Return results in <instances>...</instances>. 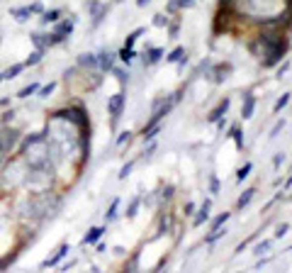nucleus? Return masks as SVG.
<instances>
[{"label":"nucleus","instance_id":"f257e3e1","mask_svg":"<svg viewBox=\"0 0 292 273\" xmlns=\"http://www.w3.org/2000/svg\"><path fill=\"white\" fill-rule=\"evenodd\" d=\"M27 168H56L54 161H51V154H49V142H47V134L44 132H34L27 134L22 142H20V154H17Z\"/></svg>","mask_w":292,"mask_h":273},{"label":"nucleus","instance_id":"f03ea898","mask_svg":"<svg viewBox=\"0 0 292 273\" xmlns=\"http://www.w3.org/2000/svg\"><path fill=\"white\" fill-rule=\"evenodd\" d=\"M2 173V188L5 190H15V188H20V185H25V178H27V164L20 159V156H7V161L2 164V168H0Z\"/></svg>","mask_w":292,"mask_h":273},{"label":"nucleus","instance_id":"7ed1b4c3","mask_svg":"<svg viewBox=\"0 0 292 273\" xmlns=\"http://www.w3.org/2000/svg\"><path fill=\"white\" fill-rule=\"evenodd\" d=\"M261 44L265 47V59H263V66H275L278 61L285 56V49H288V42L278 34V32H265L261 34Z\"/></svg>","mask_w":292,"mask_h":273},{"label":"nucleus","instance_id":"20e7f679","mask_svg":"<svg viewBox=\"0 0 292 273\" xmlns=\"http://www.w3.org/2000/svg\"><path fill=\"white\" fill-rule=\"evenodd\" d=\"M20 139H22L20 129H15V127H7V124L0 129V142H2V147H5V152H7V154H12L15 149H17Z\"/></svg>","mask_w":292,"mask_h":273},{"label":"nucleus","instance_id":"39448f33","mask_svg":"<svg viewBox=\"0 0 292 273\" xmlns=\"http://www.w3.org/2000/svg\"><path fill=\"white\" fill-rule=\"evenodd\" d=\"M42 12V2H32V5H22V7H10V17H15L17 22H27L32 15Z\"/></svg>","mask_w":292,"mask_h":273},{"label":"nucleus","instance_id":"423d86ee","mask_svg":"<svg viewBox=\"0 0 292 273\" xmlns=\"http://www.w3.org/2000/svg\"><path fill=\"white\" fill-rule=\"evenodd\" d=\"M124 103H127V95H124L122 91L115 93V95L107 100V112H110L112 122H117V117L122 115V110H124Z\"/></svg>","mask_w":292,"mask_h":273},{"label":"nucleus","instance_id":"0eeeda50","mask_svg":"<svg viewBox=\"0 0 292 273\" xmlns=\"http://www.w3.org/2000/svg\"><path fill=\"white\" fill-rule=\"evenodd\" d=\"M73 25H76V20L71 17V20H58V22H54V37H56V42L61 44L71 32H73Z\"/></svg>","mask_w":292,"mask_h":273},{"label":"nucleus","instance_id":"6e6552de","mask_svg":"<svg viewBox=\"0 0 292 273\" xmlns=\"http://www.w3.org/2000/svg\"><path fill=\"white\" fill-rule=\"evenodd\" d=\"M88 10H90V15H93V25L97 27V25L102 22V17H105L107 7H105V5H100V0H90V2H88Z\"/></svg>","mask_w":292,"mask_h":273},{"label":"nucleus","instance_id":"1a4fd4ad","mask_svg":"<svg viewBox=\"0 0 292 273\" xmlns=\"http://www.w3.org/2000/svg\"><path fill=\"white\" fill-rule=\"evenodd\" d=\"M253 110H256V95H253V93H243L241 117H243V120H251V117H253Z\"/></svg>","mask_w":292,"mask_h":273},{"label":"nucleus","instance_id":"9d476101","mask_svg":"<svg viewBox=\"0 0 292 273\" xmlns=\"http://www.w3.org/2000/svg\"><path fill=\"white\" fill-rule=\"evenodd\" d=\"M68 251H71V246H68V244H61V246L56 249V254H54L51 259L42 261V269H54V266H58V261H61V259L68 254Z\"/></svg>","mask_w":292,"mask_h":273},{"label":"nucleus","instance_id":"9b49d317","mask_svg":"<svg viewBox=\"0 0 292 273\" xmlns=\"http://www.w3.org/2000/svg\"><path fill=\"white\" fill-rule=\"evenodd\" d=\"M97 68L100 71H112L115 68V54L112 52H100L97 54Z\"/></svg>","mask_w":292,"mask_h":273},{"label":"nucleus","instance_id":"f8f14e48","mask_svg":"<svg viewBox=\"0 0 292 273\" xmlns=\"http://www.w3.org/2000/svg\"><path fill=\"white\" fill-rule=\"evenodd\" d=\"M229 105H232V100H229V98H224V100H222V103H219V105H217V108L207 115V122H217L219 117H224V115H227V110H229Z\"/></svg>","mask_w":292,"mask_h":273},{"label":"nucleus","instance_id":"ddd939ff","mask_svg":"<svg viewBox=\"0 0 292 273\" xmlns=\"http://www.w3.org/2000/svg\"><path fill=\"white\" fill-rule=\"evenodd\" d=\"M25 68H27L25 61H22V63H12V66H7V68L2 71V81H12V78H17Z\"/></svg>","mask_w":292,"mask_h":273},{"label":"nucleus","instance_id":"4468645a","mask_svg":"<svg viewBox=\"0 0 292 273\" xmlns=\"http://www.w3.org/2000/svg\"><path fill=\"white\" fill-rule=\"evenodd\" d=\"M161 59H163V49H161V47H151V49L144 54V63H146V66H153V63H158Z\"/></svg>","mask_w":292,"mask_h":273},{"label":"nucleus","instance_id":"2eb2a0df","mask_svg":"<svg viewBox=\"0 0 292 273\" xmlns=\"http://www.w3.org/2000/svg\"><path fill=\"white\" fill-rule=\"evenodd\" d=\"M102 234H105V227H93V229H88V234L83 237V244H86V246H90V244H97Z\"/></svg>","mask_w":292,"mask_h":273},{"label":"nucleus","instance_id":"dca6fc26","mask_svg":"<svg viewBox=\"0 0 292 273\" xmlns=\"http://www.w3.org/2000/svg\"><path fill=\"white\" fill-rule=\"evenodd\" d=\"M209 210H212V200H204V205L200 208V213H197V217H195V222H193V224H195V227H200L202 222H207V219H209Z\"/></svg>","mask_w":292,"mask_h":273},{"label":"nucleus","instance_id":"f3484780","mask_svg":"<svg viewBox=\"0 0 292 273\" xmlns=\"http://www.w3.org/2000/svg\"><path fill=\"white\" fill-rule=\"evenodd\" d=\"M253 195H256V188H248V190H243L241 195H239V200H236V208L239 210H243L251 200H253Z\"/></svg>","mask_w":292,"mask_h":273},{"label":"nucleus","instance_id":"a211bd4d","mask_svg":"<svg viewBox=\"0 0 292 273\" xmlns=\"http://www.w3.org/2000/svg\"><path fill=\"white\" fill-rule=\"evenodd\" d=\"M78 63H81V66H86V68H97V54H90V52H86V54H81V56H78Z\"/></svg>","mask_w":292,"mask_h":273},{"label":"nucleus","instance_id":"6ab92c4d","mask_svg":"<svg viewBox=\"0 0 292 273\" xmlns=\"http://www.w3.org/2000/svg\"><path fill=\"white\" fill-rule=\"evenodd\" d=\"M58 20H61V10H47L42 15V25H54Z\"/></svg>","mask_w":292,"mask_h":273},{"label":"nucleus","instance_id":"aec40b11","mask_svg":"<svg viewBox=\"0 0 292 273\" xmlns=\"http://www.w3.org/2000/svg\"><path fill=\"white\" fill-rule=\"evenodd\" d=\"M229 217H232V213H222V215H217V217L212 219V224H209V232H214V229H219V227H224Z\"/></svg>","mask_w":292,"mask_h":273},{"label":"nucleus","instance_id":"412c9836","mask_svg":"<svg viewBox=\"0 0 292 273\" xmlns=\"http://www.w3.org/2000/svg\"><path fill=\"white\" fill-rule=\"evenodd\" d=\"M134 56H137L134 47H132V49H129V47H122V52H119V61H122V63H127V66H129V63L134 61Z\"/></svg>","mask_w":292,"mask_h":273},{"label":"nucleus","instance_id":"4be33fe9","mask_svg":"<svg viewBox=\"0 0 292 273\" xmlns=\"http://www.w3.org/2000/svg\"><path fill=\"white\" fill-rule=\"evenodd\" d=\"M290 98H292V93H283V95H280V98L275 100V105H273V112L278 115V112H280L283 108H288V103H290Z\"/></svg>","mask_w":292,"mask_h":273},{"label":"nucleus","instance_id":"5701e85b","mask_svg":"<svg viewBox=\"0 0 292 273\" xmlns=\"http://www.w3.org/2000/svg\"><path fill=\"white\" fill-rule=\"evenodd\" d=\"M229 137L236 142V149H243V132H241L239 127H232V129H229Z\"/></svg>","mask_w":292,"mask_h":273},{"label":"nucleus","instance_id":"b1692460","mask_svg":"<svg viewBox=\"0 0 292 273\" xmlns=\"http://www.w3.org/2000/svg\"><path fill=\"white\" fill-rule=\"evenodd\" d=\"M44 52H47V49H34L27 59H25V66H34V63H39V61H42V56H44Z\"/></svg>","mask_w":292,"mask_h":273},{"label":"nucleus","instance_id":"393cba45","mask_svg":"<svg viewBox=\"0 0 292 273\" xmlns=\"http://www.w3.org/2000/svg\"><path fill=\"white\" fill-rule=\"evenodd\" d=\"M139 205H142V198H134L132 203H129V208H127V219H134L137 217V210H139Z\"/></svg>","mask_w":292,"mask_h":273},{"label":"nucleus","instance_id":"a878e982","mask_svg":"<svg viewBox=\"0 0 292 273\" xmlns=\"http://www.w3.org/2000/svg\"><path fill=\"white\" fill-rule=\"evenodd\" d=\"M251 171H253V164H243V166L236 171V181H243V178H248V176H251Z\"/></svg>","mask_w":292,"mask_h":273},{"label":"nucleus","instance_id":"bb28decb","mask_svg":"<svg viewBox=\"0 0 292 273\" xmlns=\"http://www.w3.org/2000/svg\"><path fill=\"white\" fill-rule=\"evenodd\" d=\"M117 210H119V198H115V200H112V205H110V210L105 213V222H112V219H115V217H117Z\"/></svg>","mask_w":292,"mask_h":273},{"label":"nucleus","instance_id":"cd10ccee","mask_svg":"<svg viewBox=\"0 0 292 273\" xmlns=\"http://www.w3.org/2000/svg\"><path fill=\"white\" fill-rule=\"evenodd\" d=\"M142 34H144V27H139V30H134V32H132V34H129V37H127V39H124V47H129V49H132V47H134V42H137V39H139Z\"/></svg>","mask_w":292,"mask_h":273},{"label":"nucleus","instance_id":"c85d7f7f","mask_svg":"<svg viewBox=\"0 0 292 273\" xmlns=\"http://www.w3.org/2000/svg\"><path fill=\"white\" fill-rule=\"evenodd\" d=\"M180 56H185V49H183V47H175L173 52L166 56V61H168V63H175V61H180Z\"/></svg>","mask_w":292,"mask_h":273},{"label":"nucleus","instance_id":"c756f323","mask_svg":"<svg viewBox=\"0 0 292 273\" xmlns=\"http://www.w3.org/2000/svg\"><path fill=\"white\" fill-rule=\"evenodd\" d=\"M37 91H39V83H29V86H25L22 91L17 93V98H29V95H34Z\"/></svg>","mask_w":292,"mask_h":273},{"label":"nucleus","instance_id":"7c9ffc66","mask_svg":"<svg viewBox=\"0 0 292 273\" xmlns=\"http://www.w3.org/2000/svg\"><path fill=\"white\" fill-rule=\"evenodd\" d=\"M132 168H134V161H127V164H124V166L119 168V173H117V178H119V181H124V178H127V176L132 173Z\"/></svg>","mask_w":292,"mask_h":273},{"label":"nucleus","instance_id":"2f4dec72","mask_svg":"<svg viewBox=\"0 0 292 273\" xmlns=\"http://www.w3.org/2000/svg\"><path fill=\"white\" fill-rule=\"evenodd\" d=\"M283 129H285V120H278L275 124H273V129H270V134H268V137H270V139H275Z\"/></svg>","mask_w":292,"mask_h":273},{"label":"nucleus","instance_id":"473e14b6","mask_svg":"<svg viewBox=\"0 0 292 273\" xmlns=\"http://www.w3.org/2000/svg\"><path fill=\"white\" fill-rule=\"evenodd\" d=\"M265 251H270V242H268V239H265V242H261V244H256V249H253V254H256V256H263Z\"/></svg>","mask_w":292,"mask_h":273},{"label":"nucleus","instance_id":"72a5a7b5","mask_svg":"<svg viewBox=\"0 0 292 273\" xmlns=\"http://www.w3.org/2000/svg\"><path fill=\"white\" fill-rule=\"evenodd\" d=\"M288 232H290V224H288V222H283V224H278V229H275V237H278V239H283Z\"/></svg>","mask_w":292,"mask_h":273},{"label":"nucleus","instance_id":"f704fd0d","mask_svg":"<svg viewBox=\"0 0 292 273\" xmlns=\"http://www.w3.org/2000/svg\"><path fill=\"white\" fill-rule=\"evenodd\" d=\"M54 88H56V83H49V86H44V88H39V95H42V98H49V95H51V93H54Z\"/></svg>","mask_w":292,"mask_h":273},{"label":"nucleus","instance_id":"c9c22d12","mask_svg":"<svg viewBox=\"0 0 292 273\" xmlns=\"http://www.w3.org/2000/svg\"><path fill=\"white\" fill-rule=\"evenodd\" d=\"M112 73H115V78L119 81V83H127V78H129V76L122 71V68H112Z\"/></svg>","mask_w":292,"mask_h":273},{"label":"nucleus","instance_id":"e433bc0d","mask_svg":"<svg viewBox=\"0 0 292 273\" xmlns=\"http://www.w3.org/2000/svg\"><path fill=\"white\" fill-rule=\"evenodd\" d=\"M153 25H156V27H166V25H168V17H163V15H153Z\"/></svg>","mask_w":292,"mask_h":273},{"label":"nucleus","instance_id":"4c0bfd02","mask_svg":"<svg viewBox=\"0 0 292 273\" xmlns=\"http://www.w3.org/2000/svg\"><path fill=\"white\" fill-rule=\"evenodd\" d=\"M175 5H178V7H183V10H190V7L195 5V0H175Z\"/></svg>","mask_w":292,"mask_h":273},{"label":"nucleus","instance_id":"58836bf2","mask_svg":"<svg viewBox=\"0 0 292 273\" xmlns=\"http://www.w3.org/2000/svg\"><path fill=\"white\" fill-rule=\"evenodd\" d=\"M15 117V110H7V112H2V124H10Z\"/></svg>","mask_w":292,"mask_h":273},{"label":"nucleus","instance_id":"ea45409f","mask_svg":"<svg viewBox=\"0 0 292 273\" xmlns=\"http://www.w3.org/2000/svg\"><path fill=\"white\" fill-rule=\"evenodd\" d=\"M7 156H10V154L5 152V147H2V142H0V168H2V164L7 161Z\"/></svg>","mask_w":292,"mask_h":273},{"label":"nucleus","instance_id":"a19ab883","mask_svg":"<svg viewBox=\"0 0 292 273\" xmlns=\"http://www.w3.org/2000/svg\"><path fill=\"white\" fill-rule=\"evenodd\" d=\"M209 190H212V193L219 190V178H217V176H212V181H209Z\"/></svg>","mask_w":292,"mask_h":273},{"label":"nucleus","instance_id":"79ce46f5","mask_svg":"<svg viewBox=\"0 0 292 273\" xmlns=\"http://www.w3.org/2000/svg\"><path fill=\"white\" fill-rule=\"evenodd\" d=\"M129 134H132V132H122V134H119V139H117V144L122 147L124 142H129Z\"/></svg>","mask_w":292,"mask_h":273},{"label":"nucleus","instance_id":"37998d69","mask_svg":"<svg viewBox=\"0 0 292 273\" xmlns=\"http://www.w3.org/2000/svg\"><path fill=\"white\" fill-rule=\"evenodd\" d=\"M283 161H285V156H283V154H278V156H275V159H273V166H275V168H278V166H280V164H283Z\"/></svg>","mask_w":292,"mask_h":273},{"label":"nucleus","instance_id":"c03bdc74","mask_svg":"<svg viewBox=\"0 0 292 273\" xmlns=\"http://www.w3.org/2000/svg\"><path fill=\"white\" fill-rule=\"evenodd\" d=\"M193 210H195V205H193V203H185V208H183V213H185V215H193Z\"/></svg>","mask_w":292,"mask_h":273},{"label":"nucleus","instance_id":"a18cd8bd","mask_svg":"<svg viewBox=\"0 0 292 273\" xmlns=\"http://www.w3.org/2000/svg\"><path fill=\"white\" fill-rule=\"evenodd\" d=\"M288 68H290V63H283V66H280V68H278V76H280V78H283V73H288Z\"/></svg>","mask_w":292,"mask_h":273},{"label":"nucleus","instance_id":"49530a36","mask_svg":"<svg viewBox=\"0 0 292 273\" xmlns=\"http://www.w3.org/2000/svg\"><path fill=\"white\" fill-rule=\"evenodd\" d=\"M171 195H173V185H166L163 188V198H171Z\"/></svg>","mask_w":292,"mask_h":273},{"label":"nucleus","instance_id":"de8ad7c7","mask_svg":"<svg viewBox=\"0 0 292 273\" xmlns=\"http://www.w3.org/2000/svg\"><path fill=\"white\" fill-rule=\"evenodd\" d=\"M5 224H7V217H5V215L0 213V232H2V229H5Z\"/></svg>","mask_w":292,"mask_h":273},{"label":"nucleus","instance_id":"09e8293b","mask_svg":"<svg viewBox=\"0 0 292 273\" xmlns=\"http://www.w3.org/2000/svg\"><path fill=\"white\" fill-rule=\"evenodd\" d=\"M148 2H151V0H137V5H139V7H144V5H148Z\"/></svg>","mask_w":292,"mask_h":273},{"label":"nucleus","instance_id":"8fccbe9b","mask_svg":"<svg viewBox=\"0 0 292 273\" xmlns=\"http://www.w3.org/2000/svg\"><path fill=\"white\" fill-rule=\"evenodd\" d=\"M288 7H290V15H292V0H288Z\"/></svg>","mask_w":292,"mask_h":273},{"label":"nucleus","instance_id":"3c124183","mask_svg":"<svg viewBox=\"0 0 292 273\" xmlns=\"http://www.w3.org/2000/svg\"><path fill=\"white\" fill-rule=\"evenodd\" d=\"M288 185H292V176H290V181H288Z\"/></svg>","mask_w":292,"mask_h":273},{"label":"nucleus","instance_id":"603ef678","mask_svg":"<svg viewBox=\"0 0 292 273\" xmlns=\"http://www.w3.org/2000/svg\"><path fill=\"white\" fill-rule=\"evenodd\" d=\"M0 83H2V73H0Z\"/></svg>","mask_w":292,"mask_h":273}]
</instances>
